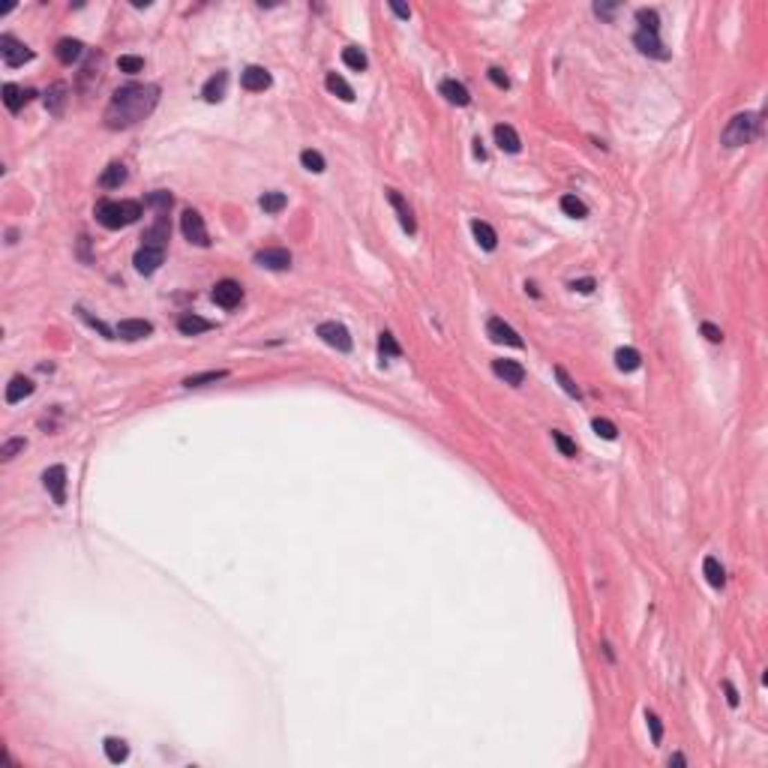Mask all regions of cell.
Wrapping results in <instances>:
<instances>
[{"label": "cell", "mask_w": 768, "mask_h": 768, "mask_svg": "<svg viewBox=\"0 0 768 768\" xmlns=\"http://www.w3.org/2000/svg\"><path fill=\"white\" fill-rule=\"evenodd\" d=\"M342 63H346V66H351L355 72H364V69L369 66L366 54L360 51V48H355V45H348V48H342Z\"/></svg>", "instance_id": "d6a6232c"}, {"label": "cell", "mask_w": 768, "mask_h": 768, "mask_svg": "<svg viewBox=\"0 0 768 768\" xmlns=\"http://www.w3.org/2000/svg\"><path fill=\"white\" fill-rule=\"evenodd\" d=\"M0 57H3V63L9 69H15V66H24V63H30L33 60V51L27 48L24 42H18L12 33H3L0 36Z\"/></svg>", "instance_id": "277c9868"}, {"label": "cell", "mask_w": 768, "mask_h": 768, "mask_svg": "<svg viewBox=\"0 0 768 768\" xmlns=\"http://www.w3.org/2000/svg\"><path fill=\"white\" fill-rule=\"evenodd\" d=\"M636 21H639V30H661V15L657 9H636Z\"/></svg>", "instance_id": "d590c367"}, {"label": "cell", "mask_w": 768, "mask_h": 768, "mask_svg": "<svg viewBox=\"0 0 768 768\" xmlns=\"http://www.w3.org/2000/svg\"><path fill=\"white\" fill-rule=\"evenodd\" d=\"M301 162H303L306 171H312V175H321V171H324V157H321L319 150H303Z\"/></svg>", "instance_id": "74e56055"}, {"label": "cell", "mask_w": 768, "mask_h": 768, "mask_svg": "<svg viewBox=\"0 0 768 768\" xmlns=\"http://www.w3.org/2000/svg\"><path fill=\"white\" fill-rule=\"evenodd\" d=\"M319 337L328 342L330 348H337V351H342V355H346V351H351V346H355V342H351V333H348V328L346 324H339V321H321L319 324Z\"/></svg>", "instance_id": "8992f818"}, {"label": "cell", "mask_w": 768, "mask_h": 768, "mask_svg": "<svg viewBox=\"0 0 768 768\" xmlns=\"http://www.w3.org/2000/svg\"><path fill=\"white\" fill-rule=\"evenodd\" d=\"M553 445L562 450V456H576V441L573 438H567L564 432H558V429H553Z\"/></svg>", "instance_id": "60d3db41"}, {"label": "cell", "mask_w": 768, "mask_h": 768, "mask_svg": "<svg viewBox=\"0 0 768 768\" xmlns=\"http://www.w3.org/2000/svg\"><path fill=\"white\" fill-rule=\"evenodd\" d=\"M171 202H175V198H171V193H166V189H157V193L148 195V204L157 207V213H168Z\"/></svg>", "instance_id": "f35d334b"}, {"label": "cell", "mask_w": 768, "mask_h": 768, "mask_svg": "<svg viewBox=\"0 0 768 768\" xmlns=\"http://www.w3.org/2000/svg\"><path fill=\"white\" fill-rule=\"evenodd\" d=\"M486 333H490V339L499 342V346H510V348H522V346H526L519 333L513 330L504 319H499V315H492V319L486 321Z\"/></svg>", "instance_id": "ba28073f"}, {"label": "cell", "mask_w": 768, "mask_h": 768, "mask_svg": "<svg viewBox=\"0 0 768 768\" xmlns=\"http://www.w3.org/2000/svg\"><path fill=\"white\" fill-rule=\"evenodd\" d=\"M378 351H382L384 357H400L402 355V348H400V342L393 339V333H382V337H378Z\"/></svg>", "instance_id": "8d00e7d4"}, {"label": "cell", "mask_w": 768, "mask_h": 768, "mask_svg": "<svg viewBox=\"0 0 768 768\" xmlns=\"http://www.w3.org/2000/svg\"><path fill=\"white\" fill-rule=\"evenodd\" d=\"M616 366L621 369V373H636L639 366H643V357H639L636 348H618L616 351Z\"/></svg>", "instance_id": "f546056e"}, {"label": "cell", "mask_w": 768, "mask_h": 768, "mask_svg": "<svg viewBox=\"0 0 768 768\" xmlns=\"http://www.w3.org/2000/svg\"><path fill=\"white\" fill-rule=\"evenodd\" d=\"M222 378H229V373L225 369H211V373H198V375H189L184 387H204V384H216L222 382Z\"/></svg>", "instance_id": "1f68e13d"}, {"label": "cell", "mask_w": 768, "mask_h": 768, "mask_svg": "<svg viewBox=\"0 0 768 768\" xmlns=\"http://www.w3.org/2000/svg\"><path fill=\"white\" fill-rule=\"evenodd\" d=\"M54 54H57L60 63H66V66H72L75 60H81V54H84V42L81 39H72V36H66V39H60L57 45H54Z\"/></svg>", "instance_id": "44dd1931"}, {"label": "cell", "mask_w": 768, "mask_h": 768, "mask_svg": "<svg viewBox=\"0 0 768 768\" xmlns=\"http://www.w3.org/2000/svg\"><path fill=\"white\" fill-rule=\"evenodd\" d=\"M24 447H27L24 438H9V441H3V447H0V459H3V463H9V459H12L15 454H21Z\"/></svg>", "instance_id": "7bdbcfd3"}, {"label": "cell", "mask_w": 768, "mask_h": 768, "mask_svg": "<svg viewBox=\"0 0 768 768\" xmlns=\"http://www.w3.org/2000/svg\"><path fill=\"white\" fill-rule=\"evenodd\" d=\"M33 96H36V93H33L30 87H18V84H6V87H3V105H6L12 114L21 111V108L30 102Z\"/></svg>", "instance_id": "ac0fdd59"}, {"label": "cell", "mask_w": 768, "mask_h": 768, "mask_svg": "<svg viewBox=\"0 0 768 768\" xmlns=\"http://www.w3.org/2000/svg\"><path fill=\"white\" fill-rule=\"evenodd\" d=\"M166 240H168V213H157V222L144 231V247L166 249Z\"/></svg>", "instance_id": "ffe728a7"}, {"label": "cell", "mask_w": 768, "mask_h": 768, "mask_svg": "<svg viewBox=\"0 0 768 768\" xmlns=\"http://www.w3.org/2000/svg\"><path fill=\"white\" fill-rule=\"evenodd\" d=\"M634 45H636V48L645 54V57H654V60H670V51L663 48L661 36H657L654 30H636V36H634Z\"/></svg>", "instance_id": "30bf717a"}, {"label": "cell", "mask_w": 768, "mask_h": 768, "mask_svg": "<svg viewBox=\"0 0 768 768\" xmlns=\"http://www.w3.org/2000/svg\"><path fill=\"white\" fill-rule=\"evenodd\" d=\"M258 204H261L265 213H279L288 204V198H285V193H265L258 198Z\"/></svg>", "instance_id": "e575fe53"}, {"label": "cell", "mask_w": 768, "mask_h": 768, "mask_svg": "<svg viewBox=\"0 0 768 768\" xmlns=\"http://www.w3.org/2000/svg\"><path fill=\"white\" fill-rule=\"evenodd\" d=\"M256 265L267 267V270H288L292 267V252L283 247H270V249H258L256 252Z\"/></svg>", "instance_id": "8fae6325"}, {"label": "cell", "mask_w": 768, "mask_h": 768, "mask_svg": "<svg viewBox=\"0 0 768 768\" xmlns=\"http://www.w3.org/2000/svg\"><path fill=\"white\" fill-rule=\"evenodd\" d=\"M571 288H573V292H580V294H591L594 292V279L591 276L576 279V283H571Z\"/></svg>", "instance_id": "c3c4849f"}, {"label": "cell", "mask_w": 768, "mask_h": 768, "mask_svg": "<svg viewBox=\"0 0 768 768\" xmlns=\"http://www.w3.org/2000/svg\"><path fill=\"white\" fill-rule=\"evenodd\" d=\"M724 690H726V702L735 708L738 706V690L733 688V681H724Z\"/></svg>", "instance_id": "681fc988"}, {"label": "cell", "mask_w": 768, "mask_h": 768, "mask_svg": "<svg viewBox=\"0 0 768 768\" xmlns=\"http://www.w3.org/2000/svg\"><path fill=\"white\" fill-rule=\"evenodd\" d=\"M702 573H706V580H708L711 589H724V585H726V571H724V564H720L715 555H706V562H702Z\"/></svg>", "instance_id": "83f0119b"}, {"label": "cell", "mask_w": 768, "mask_h": 768, "mask_svg": "<svg viewBox=\"0 0 768 768\" xmlns=\"http://www.w3.org/2000/svg\"><path fill=\"white\" fill-rule=\"evenodd\" d=\"M492 135H495V144H499V148L504 150V153H519L522 150V141H519V132L513 130L510 123H495V130H492Z\"/></svg>", "instance_id": "9a60e30c"}, {"label": "cell", "mask_w": 768, "mask_h": 768, "mask_svg": "<svg viewBox=\"0 0 768 768\" xmlns=\"http://www.w3.org/2000/svg\"><path fill=\"white\" fill-rule=\"evenodd\" d=\"M594 432H598L600 438H607V441H616V436H618V429H616V423L612 420H607V418H594Z\"/></svg>", "instance_id": "ab89813d"}, {"label": "cell", "mask_w": 768, "mask_h": 768, "mask_svg": "<svg viewBox=\"0 0 768 768\" xmlns=\"http://www.w3.org/2000/svg\"><path fill=\"white\" fill-rule=\"evenodd\" d=\"M240 84H243V90H252V93L267 90L270 87V72L265 66H247L240 72Z\"/></svg>", "instance_id": "e0dca14e"}, {"label": "cell", "mask_w": 768, "mask_h": 768, "mask_svg": "<svg viewBox=\"0 0 768 768\" xmlns=\"http://www.w3.org/2000/svg\"><path fill=\"white\" fill-rule=\"evenodd\" d=\"M670 765H688V760H684L681 753H672V756H670Z\"/></svg>", "instance_id": "db71d44e"}, {"label": "cell", "mask_w": 768, "mask_h": 768, "mask_svg": "<svg viewBox=\"0 0 768 768\" xmlns=\"http://www.w3.org/2000/svg\"><path fill=\"white\" fill-rule=\"evenodd\" d=\"M555 378L562 382V387H564V393H567V396H576V400H580V387L573 384V378L567 375V369H564V366H555Z\"/></svg>", "instance_id": "ee69618b"}, {"label": "cell", "mask_w": 768, "mask_h": 768, "mask_svg": "<svg viewBox=\"0 0 768 768\" xmlns=\"http://www.w3.org/2000/svg\"><path fill=\"white\" fill-rule=\"evenodd\" d=\"M69 93V87L63 84V81H54V84L45 90V108H48L51 114H63V105H66V96Z\"/></svg>", "instance_id": "484cf974"}, {"label": "cell", "mask_w": 768, "mask_h": 768, "mask_svg": "<svg viewBox=\"0 0 768 768\" xmlns=\"http://www.w3.org/2000/svg\"><path fill=\"white\" fill-rule=\"evenodd\" d=\"M33 391H36V384L30 382V378H24V375H15L12 382L6 384V402H9V405H15V402L27 400V396H30Z\"/></svg>", "instance_id": "d4e9b609"}, {"label": "cell", "mask_w": 768, "mask_h": 768, "mask_svg": "<svg viewBox=\"0 0 768 768\" xmlns=\"http://www.w3.org/2000/svg\"><path fill=\"white\" fill-rule=\"evenodd\" d=\"M391 9H393V12H396V15H400V18H411V9H409V6H400V3H391Z\"/></svg>", "instance_id": "816d5d0a"}, {"label": "cell", "mask_w": 768, "mask_h": 768, "mask_svg": "<svg viewBox=\"0 0 768 768\" xmlns=\"http://www.w3.org/2000/svg\"><path fill=\"white\" fill-rule=\"evenodd\" d=\"M117 66H120V72H141L144 57H139V54H120V57H117Z\"/></svg>", "instance_id": "b9f144b4"}, {"label": "cell", "mask_w": 768, "mask_h": 768, "mask_svg": "<svg viewBox=\"0 0 768 768\" xmlns=\"http://www.w3.org/2000/svg\"><path fill=\"white\" fill-rule=\"evenodd\" d=\"M702 337H706L708 342H724V330L715 328L711 321H706V324H702Z\"/></svg>", "instance_id": "bcb514c9"}, {"label": "cell", "mask_w": 768, "mask_h": 768, "mask_svg": "<svg viewBox=\"0 0 768 768\" xmlns=\"http://www.w3.org/2000/svg\"><path fill=\"white\" fill-rule=\"evenodd\" d=\"M102 751H105V756H108V762H114V765H120V762H126L130 760V744L123 742V738H105L102 742Z\"/></svg>", "instance_id": "f1b7e54d"}, {"label": "cell", "mask_w": 768, "mask_h": 768, "mask_svg": "<svg viewBox=\"0 0 768 768\" xmlns=\"http://www.w3.org/2000/svg\"><path fill=\"white\" fill-rule=\"evenodd\" d=\"M492 373L513 387H519L526 382V369H522V364H517V360H492Z\"/></svg>", "instance_id": "5bb4252c"}, {"label": "cell", "mask_w": 768, "mask_h": 768, "mask_svg": "<svg viewBox=\"0 0 768 768\" xmlns=\"http://www.w3.org/2000/svg\"><path fill=\"white\" fill-rule=\"evenodd\" d=\"M177 330L184 333V337H198V333H207V330H213V321L202 319V315H193V312H186V315H180V319H177Z\"/></svg>", "instance_id": "603a6c76"}, {"label": "cell", "mask_w": 768, "mask_h": 768, "mask_svg": "<svg viewBox=\"0 0 768 768\" xmlns=\"http://www.w3.org/2000/svg\"><path fill=\"white\" fill-rule=\"evenodd\" d=\"M474 157H477V159H486V150H483V141H481V139H474Z\"/></svg>", "instance_id": "f5cc1de1"}, {"label": "cell", "mask_w": 768, "mask_h": 768, "mask_svg": "<svg viewBox=\"0 0 768 768\" xmlns=\"http://www.w3.org/2000/svg\"><path fill=\"white\" fill-rule=\"evenodd\" d=\"M180 231H184V238L189 243H195V247H211V238H207V225L202 220V213L198 211H184V216H180Z\"/></svg>", "instance_id": "5b68a950"}, {"label": "cell", "mask_w": 768, "mask_h": 768, "mask_svg": "<svg viewBox=\"0 0 768 768\" xmlns=\"http://www.w3.org/2000/svg\"><path fill=\"white\" fill-rule=\"evenodd\" d=\"M324 84H328L330 93H337L339 99H346V102H351L355 99V87L348 84L342 75H337V72H328V78H324Z\"/></svg>", "instance_id": "4dcf8cb0"}, {"label": "cell", "mask_w": 768, "mask_h": 768, "mask_svg": "<svg viewBox=\"0 0 768 768\" xmlns=\"http://www.w3.org/2000/svg\"><path fill=\"white\" fill-rule=\"evenodd\" d=\"M486 75H490V81H492V84H495V87H501V90H508V87H510V78H508V75H504V72H501V69H495V66H492L490 72H486Z\"/></svg>", "instance_id": "7dc6e473"}, {"label": "cell", "mask_w": 768, "mask_h": 768, "mask_svg": "<svg viewBox=\"0 0 768 768\" xmlns=\"http://www.w3.org/2000/svg\"><path fill=\"white\" fill-rule=\"evenodd\" d=\"M126 177H130V171H126L123 162H111V166L99 175V186H102V189H117V186L126 184Z\"/></svg>", "instance_id": "4316f807"}, {"label": "cell", "mask_w": 768, "mask_h": 768, "mask_svg": "<svg viewBox=\"0 0 768 768\" xmlns=\"http://www.w3.org/2000/svg\"><path fill=\"white\" fill-rule=\"evenodd\" d=\"M645 724H648V729H652V742H654V744H661V742H663V726H661V717H657L654 711H645Z\"/></svg>", "instance_id": "f6af8a7d"}, {"label": "cell", "mask_w": 768, "mask_h": 768, "mask_svg": "<svg viewBox=\"0 0 768 768\" xmlns=\"http://www.w3.org/2000/svg\"><path fill=\"white\" fill-rule=\"evenodd\" d=\"M42 486L45 492L51 495L54 504H66V468L63 465H51L42 472Z\"/></svg>", "instance_id": "52a82bcc"}, {"label": "cell", "mask_w": 768, "mask_h": 768, "mask_svg": "<svg viewBox=\"0 0 768 768\" xmlns=\"http://www.w3.org/2000/svg\"><path fill=\"white\" fill-rule=\"evenodd\" d=\"M225 87H229V72H216V75H211L204 81V87H202V96H204V102H222L225 99Z\"/></svg>", "instance_id": "d6986e66"}, {"label": "cell", "mask_w": 768, "mask_h": 768, "mask_svg": "<svg viewBox=\"0 0 768 768\" xmlns=\"http://www.w3.org/2000/svg\"><path fill=\"white\" fill-rule=\"evenodd\" d=\"M562 211L567 216H573V220H585V216H589V207H585V202L576 198V195H562Z\"/></svg>", "instance_id": "836d02e7"}, {"label": "cell", "mask_w": 768, "mask_h": 768, "mask_svg": "<svg viewBox=\"0 0 768 768\" xmlns=\"http://www.w3.org/2000/svg\"><path fill=\"white\" fill-rule=\"evenodd\" d=\"M132 261H135V270H139V274L150 276V274H157L159 265L166 261V249H159V247H141L139 252H135Z\"/></svg>", "instance_id": "7c38bea8"}, {"label": "cell", "mask_w": 768, "mask_h": 768, "mask_svg": "<svg viewBox=\"0 0 768 768\" xmlns=\"http://www.w3.org/2000/svg\"><path fill=\"white\" fill-rule=\"evenodd\" d=\"M157 102H159L157 84H123L120 90H114L102 120L108 130H130V126L141 123L144 117H150Z\"/></svg>", "instance_id": "6da1fadb"}, {"label": "cell", "mask_w": 768, "mask_h": 768, "mask_svg": "<svg viewBox=\"0 0 768 768\" xmlns=\"http://www.w3.org/2000/svg\"><path fill=\"white\" fill-rule=\"evenodd\" d=\"M472 234H474L477 247H481V249H486V252H492L495 247H499V234H495V229H492L490 222H483V220H474V222H472Z\"/></svg>", "instance_id": "cb8c5ba5"}, {"label": "cell", "mask_w": 768, "mask_h": 768, "mask_svg": "<svg viewBox=\"0 0 768 768\" xmlns=\"http://www.w3.org/2000/svg\"><path fill=\"white\" fill-rule=\"evenodd\" d=\"M211 297H213L216 306H222V310H234V306L243 301V285L234 283V279H220V283L213 285Z\"/></svg>", "instance_id": "9c48e42d"}, {"label": "cell", "mask_w": 768, "mask_h": 768, "mask_svg": "<svg viewBox=\"0 0 768 768\" xmlns=\"http://www.w3.org/2000/svg\"><path fill=\"white\" fill-rule=\"evenodd\" d=\"M756 132H760V114L744 111V114H735L733 120L726 123L720 141H724V148H742V144H751Z\"/></svg>", "instance_id": "3957f363"}, {"label": "cell", "mask_w": 768, "mask_h": 768, "mask_svg": "<svg viewBox=\"0 0 768 768\" xmlns=\"http://www.w3.org/2000/svg\"><path fill=\"white\" fill-rule=\"evenodd\" d=\"M594 12L603 15V18H609L612 12H616V6H612V3H594Z\"/></svg>", "instance_id": "f907efd6"}, {"label": "cell", "mask_w": 768, "mask_h": 768, "mask_svg": "<svg viewBox=\"0 0 768 768\" xmlns=\"http://www.w3.org/2000/svg\"><path fill=\"white\" fill-rule=\"evenodd\" d=\"M387 202L393 204V211H396V216H400V222H402V229L409 231V234H414L418 231V222H414V213H411V207H409V202H405V198L396 193V189H387Z\"/></svg>", "instance_id": "2e32d148"}, {"label": "cell", "mask_w": 768, "mask_h": 768, "mask_svg": "<svg viewBox=\"0 0 768 768\" xmlns=\"http://www.w3.org/2000/svg\"><path fill=\"white\" fill-rule=\"evenodd\" d=\"M438 90H441V96H445L450 105H468V102H472V93H468V87L463 84V81L447 78V81H441Z\"/></svg>", "instance_id": "7402d4cb"}, {"label": "cell", "mask_w": 768, "mask_h": 768, "mask_svg": "<svg viewBox=\"0 0 768 768\" xmlns=\"http://www.w3.org/2000/svg\"><path fill=\"white\" fill-rule=\"evenodd\" d=\"M153 333V324L144 321V319H123L117 324V337L126 339V342H135V339H144Z\"/></svg>", "instance_id": "4fadbf2b"}, {"label": "cell", "mask_w": 768, "mask_h": 768, "mask_svg": "<svg viewBox=\"0 0 768 768\" xmlns=\"http://www.w3.org/2000/svg\"><path fill=\"white\" fill-rule=\"evenodd\" d=\"M139 216H141V202H130V198H123V202L102 198V202L96 204V222L108 231L126 229V225L139 222Z\"/></svg>", "instance_id": "7a4b0ae2"}]
</instances>
